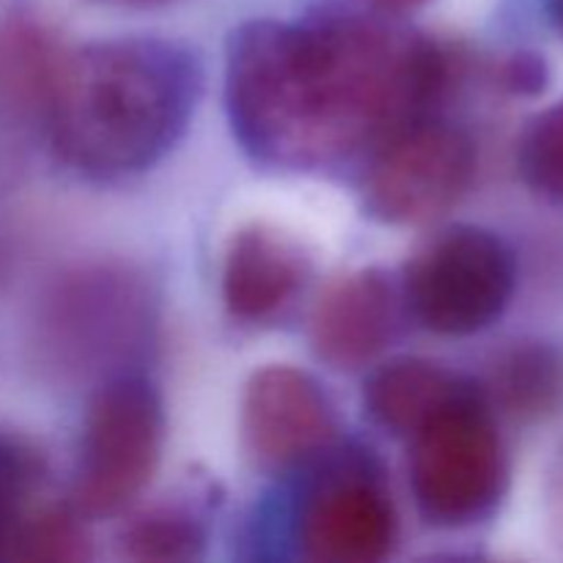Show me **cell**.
I'll return each mask as SVG.
<instances>
[{"label": "cell", "mask_w": 563, "mask_h": 563, "mask_svg": "<svg viewBox=\"0 0 563 563\" xmlns=\"http://www.w3.org/2000/svg\"><path fill=\"white\" fill-rule=\"evenodd\" d=\"M517 165L537 196L563 207V99L533 115L520 135Z\"/></svg>", "instance_id": "obj_18"}, {"label": "cell", "mask_w": 563, "mask_h": 563, "mask_svg": "<svg viewBox=\"0 0 563 563\" xmlns=\"http://www.w3.org/2000/svg\"><path fill=\"white\" fill-rule=\"evenodd\" d=\"M500 82L511 93L533 97L548 86V64L533 53H517L500 66Z\"/></svg>", "instance_id": "obj_19"}, {"label": "cell", "mask_w": 563, "mask_h": 563, "mask_svg": "<svg viewBox=\"0 0 563 563\" xmlns=\"http://www.w3.org/2000/svg\"><path fill=\"white\" fill-rule=\"evenodd\" d=\"M295 544L313 563H379L399 542V511L383 465L357 445L333 443L306 467Z\"/></svg>", "instance_id": "obj_6"}, {"label": "cell", "mask_w": 563, "mask_h": 563, "mask_svg": "<svg viewBox=\"0 0 563 563\" xmlns=\"http://www.w3.org/2000/svg\"><path fill=\"white\" fill-rule=\"evenodd\" d=\"M405 311L401 284L379 267L335 280L311 313V350L330 368L355 372L396 339Z\"/></svg>", "instance_id": "obj_10"}, {"label": "cell", "mask_w": 563, "mask_h": 563, "mask_svg": "<svg viewBox=\"0 0 563 563\" xmlns=\"http://www.w3.org/2000/svg\"><path fill=\"white\" fill-rule=\"evenodd\" d=\"M201 88L196 55L168 38H108L66 49L44 135L75 174L130 179L181 141Z\"/></svg>", "instance_id": "obj_2"}, {"label": "cell", "mask_w": 563, "mask_h": 563, "mask_svg": "<svg viewBox=\"0 0 563 563\" xmlns=\"http://www.w3.org/2000/svg\"><path fill=\"white\" fill-rule=\"evenodd\" d=\"M559 498H561V504H563V467H561V473H559Z\"/></svg>", "instance_id": "obj_23"}, {"label": "cell", "mask_w": 563, "mask_h": 563, "mask_svg": "<svg viewBox=\"0 0 563 563\" xmlns=\"http://www.w3.org/2000/svg\"><path fill=\"white\" fill-rule=\"evenodd\" d=\"M473 385L476 379L451 372L443 363L427 357H396L366 379L363 407L385 432L410 440Z\"/></svg>", "instance_id": "obj_12"}, {"label": "cell", "mask_w": 563, "mask_h": 563, "mask_svg": "<svg viewBox=\"0 0 563 563\" xmlns=\"http://www.w3.org/2000/svg\"><path fill=\"white\" fill-rule=\"evenodd\" d=\"M11 559L42 563L88 561L91 559V537H88L86 517L75 511L69 500L64 506L36 509L22 526Z\"/></svg>", "instance_id": "obj_17"}, {"label": "cell", "mask_w": 563, "mask_h": 563, "mask_svg": "<svg viewBox=\"0 0 563 563\" xmlns=\"http://www.w3.org/2000/svg\"><path fill=\"white\" fill-rule=\"evenodd\" d=\"M454 64L434 38L379 11L324 9L253 20L225 55V108L242 152L275 170H328L372 157L434 113Z\"/></svg>", "instance_id": "obj_1"}, {"label": "cell", "mask_w": 563, "mask_h": 563, "mask_svg": "<svg viewBox=\"0 0 563 563\" xmlns=\"http://www.w3.org/2000/svg\"><path fill=\"white\" fill-rule=\"evenodd\" d=\"M102 3H113V5H159V3H170V0H102Z\"/></svg>", "instance_id": "obj_22"}, {"label": "cell", "mask_w": 563, "mask_h": 563, "mask_svg": "<svg viewBox=\"0 0 563 563\" xmlns=\"http://www.w3.org/2000/svg\"><path fill=\"white\" fill-rule=\"evenodd\" d=\"M476 174V146L434 115L412 121L368 157L363 207L379 223L421 225L462 201Z\"/></svg>", "instance_id": "obj_8"}, {"label": "cell", "mask_w": 563, "mask_h": 563, "mask_svg": "<svg viewBox=\"0 0 563 563\" xmlns=\"http://www.w3.org/2000/svg\"><path fill=\"white\" fill-rule=\"evenodd\" d=\"M482 383L410 438V489L438 528H471L500 506L509 460Z\"/></svg>", "instance_id": "obj_4"}, {"label": "cell", "mask_w": 563, "mask_h": 563, "mask_svg": "<svg viewBox=\"0 0 563 563\" xmlns=\"http://www.w3.org/2000/svg\"><path fill=\"white\" fill-rule=\"evenodd\" d=\"M207 528L179 506H159L126 522L119 537L121 555L141 563L196 561L207 553Z\"/></svg>", "instance_id": "obj_15"}, {"label": "cell", "mask_w": 563, "mask_h": 563, "mask_svg": "<svg viewBox=\"0 0 563 563\" xmlns=\"http://www.w3.org/2000/svg\"><path fill=\"white\" fill-rule=\"evenodd\" d=\"M38 346L71 377H115L146 350L154 295L143 275L119 264H88L55 280L38 306Z\"/></svg>", "instance_id": "obj_3"}, {"label": "cell", "mask_w": 563, "mask_h": 563, "mask_svg": "<svg viewBox=\"0 0 563 563\" xmlns=\"http://www.w3.org/2000/svg\"><path fill=\"white\" fill-rule=\"evenodd\" d=\"M548 9H550V16H553L555 27H559L563 36V0H548Z\"/></svg>", "instance_id": "obj_21"}, {"label": "cell", "mask_w": 563, "mask_h": 563, "mask_svg": "<svg viewBox=\"0 0 563 563\" xmlns=\"http://www.w3.org/2000/svg\"><path fill=\"white\" fill-rule=\"evenodd\" d=\"M484 390L509 416L542 421L563 405V355L542 341H520L495 357Z\"/></svg>", "instance_id": "obj_14"}, {"label": "cell", "mask_w": 563, "mask_h": 563, "mask_svg": "<svg viewBox=\"0 0 563 563\" xmlns=\"http://www.w3.org/2000/svg\"><path fill=\"white\" fill-rule=\"evenodd\" d=\"M240 434L242 451L256 471H306L339 443V412L313 374L273 363L247 379Z\"/></svg>", "instance_id": "obj_9"}, {"label": "cell", "mask_w": 563, "mask_h": 563, "mask_svg": "<svg viewBox=\"0 0 563 563\" xmlns=\"http://www.w3.org/2000/svg\"><path fill=\"white\" fill-rule=\"evenodd\" d=\"M44 460L25 438L0 432V561L11 559L33 500L42 493Z\"/></svg>", "instance_id": "obj_16"}, {"label": "cell", "mask_w": 563, "mask_h": 563, "mask_svg": "<svg viewBox=\"0 0 563 563\" xmlns=\"http://www.w3.org/2000/svg\"><path fill=\"white\" fill-rule=\"evenodd\" d=\"M165 405L137 372L99 383L88 401L69 504L86 520L115 517L141 498L163 460Z\"/></svg>", "instance_id": "obj_5"}, {"label": "cell", "mask_w": 563, "mask_h": 563, "mask_svg": "<svg viewBox=\"0 0 563 563\" xmlns=\"http://www.w3.org/2000/svg\"><path fill=\"white\" fill-rule=\"evenodd\" d=\"M517 284V262L498 234L454 225L423 242L405 267V311L438 335H473L498 322Z\"/></svg>", "instance_id": "obj_7"}, {"label": "cell", "mask_w": 563, "mask_h": 563, "mask_svg": "<svg viewBox=\"0 0 563 563\" xmlns=\"http://www.w3.org/2000/svg\"><path fill=\"white\" fill-rule=\"evenodd\" d=\"M366 3L372 5L374 11H379V14L399 16V14H407V11L421 9V5H427L429 0H366Z\"/></svg>", "instance_id": "obj_20"}, {"label": "cell", "mask_w": 563, "mask_h": 563, "mask_svg": "<svg viewBox=\"0 0 563 563\" xmlns=\"http://www.w3.org/2000/svg\"><path fill=\"white\" fill-rule=\"evenodd\" d=\"M66 47L44 22L11 16L0 25V119L44 132Z\"/></svg>", "instance_id": "obj_13"}, {"label": "cell", "mask_w": 563, "mask_h": 563, "mask_svg": "<svg viewBox=\"0 0 563 563\" xmlns=\"http://www.w3.org/2000/svg\"><path fill=\"white\" fill-rule=\"evenodd\" d=\"M311 278V262L297 240L253 223L229 240L223 258V306L240 324H273L295 308Z\"/></svg>", "instance_id": "obj_11"}]
</instances>
